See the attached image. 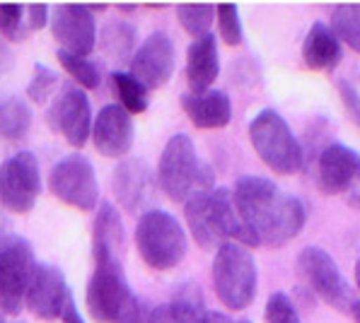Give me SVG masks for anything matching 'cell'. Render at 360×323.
<instances>
[{
    "instance_id": "10",
    "label": "cell",
    "mask_w": 360,
    "mask_h": 323,
    "mask_svg": "<svg viewBox=\"0 0 360 323\" xmlns=\"http://www.w3.org/2000/svg\"><path fill=\"white\" fill-rule=\"evenodd\" d=\"M46 121L49 128L60 133L73 147H85L92 136V107L85 90L68 82L49 107Z\"/></svg>"
},
{
    "instance_id": "12",
    "label": "cell",
    "mask_w": 360,
    "mask_h": 323,
    "mask_svg": "<svg viewBox=\"0 0 360 323\" xmlns=\"http://www.w3.org/2000/svg\"><path fill=\"white\" fill-rule=\"evenodd\" d=\"M155 186H158L155 174L141 157L121 159L112 174V193L116 203L133 215L153 210L150 203L155 200Z\"/></svg>"
},
{
    "instance_id": "13",
    "label": "cell",
    "mask_w": 360,
    "mask_h": 323,
    "mask_svg": "<svg viewBox=\"0 0 360 323\" xmlns=\"http://www.w3.org/2000/svg\"><path fill=\"white\" fill-rule=\"evenodd\" d=\"M49 25L63 51L90 55L97 46V25L90 5H56Z\"/></svg>"
},
{
    "instance_id": "42",
    "label": "cell",
    "mask_w": 360,
    "mask_h": 323,
    "mask_svg": "<svg viewBox=\"0 0 360 323\" xmlns=\"http://www.w3.org/2000/svg\"><path fill=\"white\" fill-rule=\"evenodd\" d=\"M116 10H121V13H136V5H116Z\"/></svg>"
},
{
    "instance_id": "3",
    "label": "cell",
    "mask_w": 360,
    "mask_h": 323,
    "mask_svg": "<svg viewBox=\"0 0 360 323\" xmlns=\"http://www.w3.org/2000/svg\"><path fill=\"white\" fill-rule=\"evenodd\" d=\"M259 287L257 261L252 249L235 242L218 246L213 258V289L220 304L230 311H242L252 306Z\"/></svg>"
},
{
    "instance_id": "44",
    "label": "cell",
    "mask_w": 360,
    "mask_h": 323,
    "mask_svg": "<svg viewBox=\"0 0 360 323\" xmlns=\"http://www.w3.org/2000/svg\"><path fill=\"white\" fill-rule=\"evenodd\" d=\"M0 323H5V316H3V309H0Z\"/></svg>"
},
{
    "instance_id": "20",
    "label": "cell",
    "mask_w": 360,
    "mask_h": 323,
    "mask_svg": "<svg viewBox=\"0 0 360 323\" xmlns=\"http://www.w3.org/2000/svg\"><path fill=\"white\" fill-rule=\"evenodd\" d=\"M184 217L193 242L201 249H218L223 242L215 222V208H213V191H196L184 203Z\"/></svg>"
},
{
    "instance_id": "41",
    "label": "cell",
    "mask_w": 360,
    "mask_h": 323,
    "mask_svg": "<svg viewBox=\"0 0 360 323\" xmlns=\"http://www.w3.org/2000/svg\"><path fill=\"white\" fill-rule=\"evenodd\" d=\"M351 316H353V321L360 323V302L353 304V309H351Z\"/></svg>"
},
{
    "instance_id": "36",
    "label": "cell",
    "mask_w": 360,
    "mask_h": 323,
    "mask_svg": "<svg viewBox=\"0 0 360 323\" xmlns=\"http://www.w3.org/2000/svg\"><path fill=\"white\" fill-rule=\"evenodd\" d=\"M343 200H346L348 208L360 210V174L351 181V186L346 188V193H343Z\"/></svg>"
},
{
    "instance_id": "17",
    "label": "cell",
    "mask_w": 360,
    "mask_h": 323,
    "mask_svg": "<svg viewBox=\"0 0 360 323\" xmlns=\"http://www.w3.org/2000/svg\"><path fill=\"white\" fill-rule=\"evenodd\" d=\"M184 114L189 121L201 131H215V128H225L232 121V102L225 92L208 90L203 94H181L179 99Z\"/></svg>"
},
{
    "instance_id": "26",
    "label": "cell",
    "mask_w": 360,
    "mask_h": 323,
    "mask_svg": "<svg viewBox=\"0 0 360 323\" xmlns=\"http://www.w3.org/2000/svg\"><path fill=\"white\" fill-rule=\"evenodd\" d=\"M112 80L116 94H119V102L129 114H143L148 111V104H150V97H148V90L143 82H138L131 72H124V70H114L109 75Z\"/></svg>"
},
{
    "instance_id": "45",
    "label": "cell",
    "mask_w": 360,
    "mask_h": 323,
    "mask_svg": "<svg viewBox=\"0 0 360 323\" xmlns=\"http://www.w3.org/2000/svg\"><path fill=\"white\" fill-rule=\"evenodd\" d=\"M235 323H252V321H235Z\"/></svg>"
},
{
    "instance_id": "37",
    "label": "cell",
    "mask_w": 360,
    "mask_h": 323,
    "mask_svg": "<svg viewBox=\"0 0 360 323\" xmlns=\"http://www.w3.org/2000/svg\"><path fill=\"white\" fill-rule=\"evenodd\" d=\"M60 321H63V323H87L85 319H82V314H80V309H77L73 297H70L68 304H65L63 314H60Z\"/></svg>"
},
{
    "instance_id": "9",
    "label": "cell",
    "mask_w": 360,
    "mask_h": 323,
    "mask_svg": "<svg viewBox=\"0 0 360 323\" xmlns=\"http://www.w3.org/2000/svg\"><path fill=\"white\" fill-rule=\"evenodd\" d=\"M41 193L39 162L32 152L22 150L0 164V203L15 215L30 213Z\"/></svg>"
},
{
    "instance_id": "15",
    "label": "cell",
    "mask_w": 360,
    "mask_h": 323,
    "mask_svg": "<svg viewBox=\"0 0 360 323\" xmlns=\"http://www.w3.org/2000/svg\"><path fill=\"white\" fill-rule=\"evenodd\" d=\"M360 174V154L343 143H331L317 157V188L324 196H343L351 181Z\"/></svg>"
},
{
    "instance_id": "39",
    "label": "cell",
    "mask_w": 360,
    "mask_h": 323,
    "mask_svg": "<svg viewBox=\"0 0 360 323\" xmlns=\"http://www.w3.org/2000/svg\"><path fill=\"white\" fill-rule=\"evenodd\" d=\"M13 65V55L8 51V44H5V39L0 37V72H5Z\"/></svg>"
},
{
    "instance_id": "34",
    "label": "cell",
    "mask_w": 360,
    "mask_h": 323,
    "mask_svg": "<svg viewBox=\"0 0 360 323\" xmlns=\"http://www.w3.org/2000/svg\"><path fill=\"white\" fill-rule=\"evenodd\" d=\"M336 90H339V99L346 109V114L351 116V121L360 128V92L351 80H339L336 82Z\"/></svg>"
},
{
    "instance_id": "2",
    "label": "cell",
    "mask_w": 360,
    "mask_h": 323,
    "mask_svg": "<svg viewBox=\"0 0 360 323\" xmlns=\"http://www.w3.org/2000/svg\"><path fill=\"white\" fill-rule=\"evenodd\" d=\"M158 186L174 203L184 205L196 191H213L215 174L198 159L196 145L186 133H176L165 145L158 164Z\"/></svg>"
},
{
    "instance_id": "23",
    "label": "cell",
    "mask_w": 360,
    "mask_h": 323,
    "mask_svg": "<svg viewBox=\"0 0 360 323\" xmlns=\"http://www.w3.org/2000/svg\"><path fill=\"white\" fill-rule=\"evenodd\" d=\"M169 306L174 323H206L210 314L206 299H203V289L196 282H181L174 289Z\"/></svg>"
},
{
    "instance_id": "11",
    "label": "cell",
    "mask_w": 360,
    "mask_h": 323,
    "mask_svg": "<svg viewBox=\"0 0 360 323\" xmlns=\"http://www.w3.org/2000/svg\"><path fill=\"white\" fill-rule=\"evenodd\" d=\"M129 72L146 90H160L174 75V41L167 32H153L129 60Z\"/></svg>"
},
{
    "instance_id": "32",
    "label": "cell",
    "mask_w": 360,
    "mask_h": 323,
    "mask_svg": "<svg viewBox=\"0 0 360 323\" xmlns=\"http://www.w3.org/2000/svg\"><path fill=\"white\" fill-rule=\"evenodd\" d=\"M56 82H58V75H56V72L49 68V65L37 63V65H34V70H32L30 85H27V97H30V102L44 104L49 97H51L53 87H56Z\"/></svg>"
},
{
    "instance_id": "38",
    "label": "cell",
    "mask_w": 360,
    "mask_h": 323,
    "mask_svg": "<svg viewBox=\"0 0 360 323\" xmlns=\"http://www.w3.org/2000/svg\"><path fill=\"white\" fill-rule=\"evenodd\" d=\"M153 323H174V316H172V306L169 304H155Z\"/></svg>"
},
{
    "instance_id": "25",
    "label": "cell",
    "mask_w": 360,
    "mask_h": 323,
    "mask_svg": "<svg viewBox=\"0 0 360 323\" xmlns=\"http://www.w3.org/2000/svg\"><path fill=\"white\" fill-rule=\"evenodd\" d=\"M99 48L104 55L114 60H131L136 48V27L126 20H114L102 27L99 34Z\"/></svg>"
},
{
    "instance_id": "8",
    "label": "cell",
    "mask_w": 360,
    "mask_h": 323,
    "mask_svg": "<svg viewBox=\"0 0 360 323\" xmlns=\"http://www.w3.org/2000/svg\"><path fill=\"white\" fill-rule=\"evenodd\" d=\"M49 188L60 203L92 213L99 203V183L92 162L80 152L65 154L49 174Z\"/></svg>"
},
{
    "instance_id": "7",
    "label": "cell",
    "mask_w": 360,
    "mask_h": 323,
    "mask_svg": "<svg viewBox=\"0 0 360 323\" xmlns=\"http://www.w3.org/2000/svg\"><path fill=\"white\" fill-rule=\"evenodd\" d=\"M297 270L304 285L312 289L324 304H329L336 311H348L351 314L356 297L353 289L346 282L343 272L336 265L334 256L324 251L322 246H304L300 256H297Z\"/></svg>"
},
{
    "instance_id": "35",
    "label": "cell",
    "mask_w": 360,
    "mask_h": 323,
    "mask_svg": "<svg viewBox=\"0 0 360 323\" xmlns=\"http://www.w3.org/2000/svg\"><path fill=\"white\" fill-rule=\"evenodd\" d=\"M51 22V8L49 5H27V27L30 32H39Z\"/></svg>"
},
{
    "instance_id": "40",
    "label": "cell",
    "mask_w": 360,
    "mask_h": 323,
    "mask_svg": "<svg viewBox=\"0 0 360 323\" xmlns=\"http://www.w3.org/2000/svg\"><path fill=\"white\" fill-rule=\"evenodd\" d=\"M206 323H235V321H232L228 314H223V311H210Z\"/></svg>"
},
{
    "instance_id": "16",
    "label": "cell",
    "mask_w": 360,
    "mask_h": 323,
    "mask_svg": "<svg viewBox=\"0 0 360 323\" xmlns=\"http://www.w3.org/2000/svg\"><path fill=\"white\" fill-rule=\"evenodd\" d=\"M92 145L102 157H126L133 147V119L121 104H107L92 124Z\"/></svg>"
},
{
    "instance_id": "24",
    "label": "cell",
    "mask_w": 360,
    "mask_h": 323,
    "mask_svg": "<svg viewBox=\"0 0 360 323\" xmlns=\"http://www.w3.org/2000/svg\"><path fill=\"white\" fill-rule=\"evenodd\" d=\"M32 109L22 97L5 94L0 97V138L5 140H22L30 133Z\"/></svg>"
},
{
    "instance_id": "18",
    "label": "cell",
    "mask_w": 360,
    "mask_h": 323,
    "mask_svg": "<svg viewBox=\"0 0 360 323\" xmlns=\"http://www.w3.org/2000/svg\"><path fill=\"white\" fill-rule=\"evenodd\" d=\"M220 75V55L218 41L213 34L193 39L186 51V85L191 94H203L213 87Z\"/></svg>"
},
{
    "instance_id": "19",
    "label": "cell",
    "mask_w": 360,
    "mask_h": 323,
    "mask_svg": "<svg viewBox=\"0 0 360 323\" xmlns=\"http://www.w3.org/2000/svg\"><path fill=\"white\" fill-rule=\"evenodd\" d=\"M341 41L334 37L329 25L314 22L302 41V63L314 72H331L341 63Z\"/></svg>"
},
{
    "instance_id": "14",
    "label": "cell",
    "mask_w": 360,
    "mask_h": 323,
    "mask_svg": "<svg viewBox=\"0 0 360 323\" xmlns=\"http://www.w3.org/2000/svg\"><path fill=\"white\" fill-rule=\"evenodd\" d=\"M73 297L65 282L63 270L51 263H37L34 272H32L30 289H27L25 304L37 319L53 321L60 319L68 299Z\"/></svg>"
},
{
    "instance_id": "33",
    "label": "cell",
    "mask_w": 360,
    "mask_h": 323,
    "mask_svg": "<svg viewBox=\"0 0 360 323\" xmlns=\"http://www.w3.org/2000/svg\"><path fill=\"white\" fill-rule=\"evenodd\" d=\"M266 323H302L300 314H297V306L292 304V299L285 292H274L266 302L264 309Z\"/></svg>"
},
{
    "instance_id": "29",
    "label": "cell",
    "mask_w": 360,
    "mask_h": 323,
    "mask_svg": "<svg viewBox=\"0 0 360 323\" xmlns=\"http://www.w3.org/2000/svg\"><path fill=\"white\" fill-rule=\"evenodd\" d=\"M176 20L186 34L201 39L210 34V25L215 22V5H176Z\"/></svg>"
},
{
    "instance_id": "30",
    "label": "cell",
    "mask_w": 360,
    "mask_h": 323,
    "mask_svg": "<svg viewBox=\"0 0 360 323\" xmlns=\"http://www.w3.org/2000/svg\"><path fill=\"white\" fill-rule=\"evenodd\" d=\"M215 22H218V32L228 46H240L245 39V29H242L240 8L235 3L215 5Z\"/></svg>"
},
{
    "instance_id": "5",
    "label": "cell",
    "mask_w": 360,
    "mask_h": 323,
    "mask_svg": "<svg viewBox=\"0 0 360 323\" xmlns=\"http://www.w3.org/2000/svg\"><path fill=\"white\" fill-rule=\"evenodd\" d=\"M136 249L150 270H172L186 256V234L172 213L153 208L138 217Z\"/></svg>"
},
{
    "instance_id": "6",
    "label": "cell",
    "mask_w": 360,
    "mask_h": 323,
    "mask_svg": "<svg viewBox=\"0 0 360 323\" xmlns=\"http://www.w3.org/2000/svg\"><path fill=\"white\" fill-rule=\"evenodd\" d=\"M37 268L32 244L25 237H0V309L18 316L30 289L32 272Z\"/></svg>"
},
{
    "instance_id": "43",
    "label": "cell",
    "mask_w": 360,
    "mask_h": 323,
    "mask_svg": "<svg viewBox=\"0 0 360 323\" xmlns=\"http://www.w3.org/2000/svg\"><path fill=\"white\" fill-rule=\"evenodd\" d=\"M353 275H356V285L360 289V258L356 261V270H353Z\"/></svg>"
},
{
    "instance_id": "22",
    "label": "cell",
    "mask_w": 360,
    "mask_h": 323,
    "mask_svg": "<svg viewBox=\"0 0 360 323\" xmlns=\"http://www.w3.org/2000/svg\"><path fill=\"white\" fill-rule=\"evenodd\" d=\"M124 249L126 232L119 210L112 203H102L95 213V225H92V256H124Z\"/></svg>"
},
{
    "instance_id": "27",
    "label": "cell",
    "mask_w": 360,
    "mask_h": 323,
    "mask_svg": "<svg viewBox=\"0 0 360 323\" xmlns=\"http://www.w3.org/2000/svg\"><path fill=\"white\" fill-rule=\"evenodd\" d=\"M331 32L353 53H360V5H336L331 13Z\"/></svg>"
},
{
    "instance_id": "31",
    "label": "cell",
    "mask_w": 360,
    "mask_h": 323,
    "mask_svg": "<svg viewBox=\"0 0 360 323\" xmlns=\"http://www.w3.org/2000/svg\"><path fill=\"white\" fill-rule=\"evenodd\" d=\"M27 5H0V37L5 41H25L30 34L27 27Z\"/></svg>"
},
{
    "instance_id": "1",
    "label": "cell",
    "mask_w": 360,
    "mask_h": 323,
    "mask_svg": "<svg viewBox=\"0 0 360 323\" xmlns=\"http://www.w3.org/2000/svg\"><path fill=\"white\" fill-rule=\"evenodd\" d=\"M232 200L262 246L281 249L290 244L307 220L300 198L264 176H240L232 188Z\"/></svg>"
},
{
    "instance_id": "21",
    "label": "cell",
    "mask_w": 360,
    "mask_h": 323,
    "mask_svg": "<svg viewBox=\"0 0 360 323\" xmlns=\"http://www.w3.org/2000/svg\"><path fill=\"white\" fill-rule=\"evenodd\" d=\"M213 208H215V222H218L223 242H235L247 249L262 246L259 239L254 237L252 227L247 225L245 217L237 210L235 200H232V191H228V188H213Z\"/></svg>"
},
{
    "instance_id": "4",
    "label": "cell",
    "mask_w": 360,
    "mask_h": 323,
    "mask_svg": "<svg viewBox=\"0 0 360 323\" xmlns=\"http://www.w3.org/2000/svg\"><path fill=\"white\" fill-rule=\"evenodd\" d=\"M249 140L259 159L274 174L292 176L302 169V145L285 119L274 109H262L249 124Z\"/></svg>"
},
{
    "instance_id": "28",
    "label": "cell",
    "mask_w": 360,
    "mask_h": 323,
    "mask_svg": "<svg viewBox=\"0 0 360 323\" xmlns=\"http://www.w3.org/2000/svg\"><path fill=\"white\" fill-rule=\"evenodd\" d=\"M56 58H58V63L63 65V70L75 80V85H80V90H97L99 87V80H102V77H99V68L87 55H77V53L58 48Z\"/></svg>"
}]
</instances>
